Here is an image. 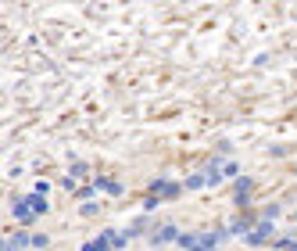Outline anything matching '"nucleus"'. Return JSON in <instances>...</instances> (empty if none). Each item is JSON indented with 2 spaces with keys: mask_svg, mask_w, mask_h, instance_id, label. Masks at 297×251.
Segmentation results:
<instances>
[{
  "mask_svg": "<svg viewBox=\"0 0 297 251\" xmlns=\"http://www.w3.org/2000/svg\"><path fill=\"white\" fill-rule=\"evenodd\" d=\"M247 226H251V219H236V223L229 226V233H247Z\"/></svg>",
  "mask_w": 297,
  "mask_h": 251,
  "instance_id": "obj_7",
  "label": "nucleus"
},
{
  "mask_svg": "<svg viewBox=\"0 0 297 251\" xmlns=\"http://www.w3.org/2000/svg\"><path fill=\"white\" fill-rule=\"evenodd\" d=\"M265 237H272V223H269V219H261V223L247 233V241H251V244H261Z\"/></svg>",
  "mask_w": 297,
  "mask_h": 251,
  "instance_id": "obj_2",
  "label": "nucleus"
},
{
  "mask_svg": "<svg viewBox=\"0 0 297 251\" xmlns=\"http://www.w3.org/2000/svg\"><path fill=\"white\" fill-rule=\"evenodd\" d=\"M151 190H154V198H175V194H183V187L179 183H169V180H154Z\"/></svg>",
  "mask_w": 297,
  "mask_h": 251,
  "instance_id": "obj_1",
  "label": "nucleus"
},
{
  "mask_svg": "<svg viewBox=\"0 0 297 251\" xmlns=\"http://www.w3.org/2000/svg\"><path fill=\"white\" fill-rule=\"evenodd\" d=\"M33 248H47V233H36V237H33Z\"/></svg>",
  "mask_w": 297,
  "mask_h": 251,
  "instance_id": "obj_12",
  "label": "nucleus"
},
{
  "mask_svg": "<svg viewBox=\"0 0 297 251\" xmlns=\"http://www.w3.org/2000/svg\"><path fill=\"white\" fill-rule=\"evenodd\" d=\"M47 190H50V187H47V183H43V180H40V183H36V190H33V194H36V198H47Z\"/></svg>",
  "mask_w": 297,
  "mask_h": 251,
  "instance_id": "obj_11",
  "label": "nucleus"
},
{
  "mask_svg": "<svg viewBox=\"0 0 297 251\" xmlns=\"http://www.w3.org/2000/svg\"><path fill=\"white\" fill-rule=\"evenodd\" d=\"M29 208H33L36 215H47V201H43V198H36V194H33V198H29Z\"/></svg>",
  "mask_w": 297,
  "mask_h": 251,
  "instance_id": "obj_6",
  "label": "nucleus"
},
{
  "mask_svg": "<svg viewBox=\"0 0 297 251\" xmlns=\"http://www.w3.org/2000/svg\"><path fill=\"white\" fill-rule=\"evenodd\" d=\"M222 172H226V176H236V172H240V165H236V161H226V165H222Z\"/></svg>",
  "mask_w": 297,
  "mask_h": 251,
  "instance_id": "obj_10",
  "label": "nucleus"
},
{
  "mask_svg": "<svg viewBox=\"0 0 297 251\" xmlns=\"http://www.w3.org/2000/svg\"><path fill=\"white\" fill-rule=\"evenodd\" d=\"M279 248H283V251H297V237H287V241H279Z\"/></svg>",
  "mask_w": 297,
  "mask_h": 251,
  "instance_id": "obj_9",
  "label": "nucleus"
},
{
  "mask_svg": "<svg viewBox=\"0 0 297 251\" xmlns=\"http://www.w3.org/2000/svg\"><path fill=\"white\" fill-rule=\"evenodd\" d=\"M208 180H204V176H190V180H186V190H197V187H204Z\"/></svg>",
  "mask_w": 297,
  "mask_h": 251,
  "instance_id": "obj_8",
  "label": "nucleus"
},
{
  "mask_svg": "<svg viewBox=\"0 0 297 251\" xmlns=\"http://www.w3.org/2000/svg\"><path fill=\"white\" fill-rule=\"evenodd\" d=\"M97 187H100V190H108V194H115V198L122 194V183H115V180H104V176H97V180H93V190H97Z\"/></svg>",
  "mask_w": 297,
  "mask_h": 251,
  "instance_id": "obj_3",
  "label": "nucleus"
},
{
  "mask_svg": "<svg viewBox=\"0 0 297 251\" xmlns=\"http://www.w3.org/2000/svg\"><path fill=\"white\" fill-rule=\"evenodd\" d=\"M108 244H111V241H108V233H100L97 241H86V244H83V251H108Z\"/></svg>",
  "mask_w": 297,
  "mask_h": 251,
  "instance_id": "obj_5",
  "label": "nucleus"
},
{
  "mask_svg": "<svg viewBox=\"0 0 297 251\" xmlns=\"http://www.w3.org/2000/svg\"><path fill=\"white\" fill-rule=\"evenodd\" d=\"M172 237H179V233H175V226H161L154 237H151V244H165V241H172Z\"/></svg>",
  "mask_w": 297,
  "mask_h": 251,
  "instance_id": "obj_4",
  "label": "nucleus"
}]
</instances>
